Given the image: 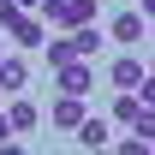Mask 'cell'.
Listing matches in <instances>:
<instances>
[{
	"mask_svg": "<svg viewBox=\"0 0 155 155\" xmlns=\"http://www.w3.org/2000/svg\"><path fill=\"white\" fill-rule=\"evenodd\" d=\"M143 78H149V72H143V60H137V54H119L114 66H107V84H114L119 96H137V84H143Z\"/></svg>",
	"mask_w": 155,
	"mask_h": 155,
	"instance_id": "6da1fadb",
	"label": "cell"
},
{
	"mask_svg": "<svg viewBox=\"0 0 155 155\" xmlns=\"http://www.w3.org/2000/svg\"><path fill=\"white\" fill-rule=\"evenodd\" d=\"M6 36L18 42V48H42V42H48V24H42L36 12H18V18L6 24Z\"/></svg>",
	"mask_w": 155,
	"mask_h": 155,
	"instance_id": "7a4b0ae2",
	"label": "cell"
},
{
	"mask_svg": "<svg viewBox=\"0 0 155 155\" xmlns=\"http://www.w3.org/2000/svg\"><path fill=\"white\" fill-rule=\"evenodd\" d=\"M107 36L125 42V48H137V42H149V18H143V12H119V18L107 24Z\"/></svg>",
	"mask_w": 155,
	"mask_h": 155,
	"instance_id": "3957f363",
	"label": "cell"
},
{
	"mask_svg": "<svg viewBox=\"0 0 155 155\" xmlns=\"http://www.w3.org/2000/svg\"><path fill=\"white\" fill-rule=\"evenodd\" d=\"M84 96H60L54 107H48V125H60V131H78V125H84Z\"/></svg>",
	"mask_w": 155,
	"mask_h": 155,
	"instance_id": "277c9868",
	"label": "cell"
},
{
	"mask_svg": "<svg viewBox=\"0 0 155 155\" xmlns=\"http://www.w3.org/2000/svg\"><path fill=\"white\" fill-rule=\"evenodd\" d=\"M90 84H96L90 60H72V66H60V96H90Z\"/></svg>",
	"mask_w": 155,
	"mask_h": 155,
	"instance_id": "5b68a950",
	"label": "cell"
},
{
	"mask_svg": "<svg viewBox=\"0 0 155 155\" xmlns=\"http://www.w3.org/2000/svg\"><path fill=\"white\" fill-rule=\"evenodd\" d=\"M78 143H84V149H107V143H114V119H84V125H78Z\"/></svg>",
	"mask_w": 155,
	"mask_h": 155,
	"instance_id": "8992f818",
	"label": "cell"
},
{
	"mask_svg": "<svg viewBox=\"0 0 155 155\" xmlns=\"http://www.w3.org/2000/svg\"><path fill=\"white\" fill-rule=\"evenodd\" d=\"M24 84H30V66H24L18 54H6L0 60V96H12V90H24Z\"/></svg>",
	"mask_w": 155,
	"mask_h": 155,
	"instance_id": "52a82bcc",
	"label": "cell"
},
{
	"mask_svg": "<svg viewBox=\"0 0 155 155\" xmlns=\"http://www.w3.org/2000/svg\"><path fill=\"white\" fill-rule=\"evenodd\" d=\"M6 119H12V131H36V125H42V107H36V101H12V107H6Z\"/></svg>",
	"mask_w": 155,
	"mask_h": 155,
	"instance_id": "ba28073f",
	"label": "cell"
},
{
	"mask_svg": "<svg viewBox=\"0 0 155 155\" xmlns=\"http://www.w3.org/2000/svg\"><path fill=\"white\" fill-rule=\"evenodd\" d=\"M66 42H72V54H78V60H96V48H101V42H107V36H101L96 24H84V30H72V36H66Z\"/></svg>",
	"mask_w": 155,
	"mask_h": 155,
	"instance_id": "9c48e42d",
	"label": "cell"
},
{
	"mask_svg": "<svg viewBox=\"0 0 155 155\" xmlns=\"http://www.w3.org/2000/svg\"><path fill=\"white\" fill-rule=\"evenodd\" d=\"M90 18H96V0H66V18H60V30H84Z\"/></svg>",
	"mask_w": 155,
	"mask_h": 155,
	"instance_id": "30bf717a",
	"label": "cell"
},
{
	"mask_svg": "<svg viewBox=\"0 0 155 155\" xmlns=\"http://www.w3.org/2000/svg\"><path fill=\"white\" fill-rule=\"evenodd\" d=\"M137 114H143V101H137V96H119V101H114V125H125V131H131Z\"/></svg>",
	"mask_w": 155,
	"mask_h": 155,
	"instance_id": "8fae6325",
	"label": "cell"
},
{
	"mask_svg": "<svg viewBox=\"0 0 155 155\" xmlns=\"http://www.w3.org/2000/svg\"><path fill=\"white\" fill-rule=\"evenodd\" d=\"M131 137H143V143H155V107H143V114L131 119Z\"/></svg>",
	"mask_w": 155,
	"mask_h": 155,
	"instance_id": "7c38bea8",
	"label": "cell"
},
{
	"mask_svg": "<svg viewBox=\"0 0 155 155\" xmlns=\"http://www.w3.org/2000/svg\"><path fill=\"white\" fill-rule=\"evenodd\" d=\"M114 155H155V149L143 143V137H119V143H114Z\"/></svg>",
	"mask_w": 155,
	"mask_h": 155,
	"instance_id": "4fadbf2b",
	"label": "cell"
},
{
	"mask_svg": "<svg viewBox=\"0 0 155 155\" xmlns=\"http://www.w3.org/2000/svg\"><path fill=\"white\" fill-rule=\"evenodd\" d=\"M137 101H143V107H155V78H143V84H137Z\"/></svg>",
	"mask_w": 155,
	"mask_h": 155,
	"instance_id": "5bb4252c",
	"label": "cell"
},
{
	"mask_svg": "<svg viewBox=\"0 0 155 155\" xmlns=\"http://www.w3.org/2000/svg\"><path fill=\"white\" fill-rule=\"evenodd\" d=\"M12 18H18V6H12V0H0V30H6Z\"/></svg>",
	"mask_w": 155,
	"mask_h": 155,
	"instance_id": "9a60e30c",
	"label": "cell"
},
{
	"mask_svg": "<svg viewBox=\"0 0 155 155\" xmlns=\"http://www.w3.org/2000/svg\"><path fill=\"white\" fill-rule=\"evenodd\" d=\"M12 137H18V131H12V119L0 114V143H12Z\"/></svg>",
	"mask_w": 155,
	"mask_h": 155,
	"instance_id": "2e32d148",
	"label": "cell"
},
{
	"mask_svg": "<svg viewBox=\"0 0 155 155\" xmlns=\"http://www.w3.org/2000/svg\"><path fill=\"white\" fill-rule=\"evenodd\" d=\"M0 155H24V143H18V137H12V143H0Z\"/></svg>",
	"mask_w": 155,
	"mask_h": 155,
	"instance_id": "e0dca14e",
	"label": "cell"
},
{
	"mask_svg": "<svg viewBox=\"0 0 155 155\" xmlns=\"http://www.w3.org/2000/svg\"><path fill=\"white\" fill-rule=\"evenodd\" d=\"M143 18H155V0H143Z\"/></svg>",
	"mask_w": 155,
	"mask_h": 155,
	"instance_id": "ac0fdd59",
	"label": "cell"
},
{
	"mask_svg": "<svg viewBox=\"0 0 155 155\" xmlns=\"http://www.w3.org/2000/svg\"><path fill=\"white\" fill-rule=\"evenodd\" d=\"M12 6H18V12H24V6H36V0H12Z\"/></svg>",
	"mask_w": 155,
	"mask_h": 155,
	"instance_id": "d6986e66",
	"label": "cell"
},
{
	"mask_svg": "<svg viewBox=\"0 0 155 155\" xmlns=\"http://www.w3.org/2000/svg\"><path fill=\"white\" fill-rule=\"evenodd\" d=\"M90 155H114V149H90Z\"/></svg>",
	"mask_w": 155,
	"mask_h": 155,
	"instance_id": "ffe728a7",
	"label": "cell"
},
{
	"mask_svg": "<svg viewBox=\"0 0 155 155\" xmlns=\"http://www.w3.org/2000/svg\"><path fill=\"white\" fill-rule=\"evenodd\" d=\"M149 78H155V60H149Z\"/></svg>",
	"mask_w": 155,
	"mask_h": 155,
	"instance_id": "44dd1931",
	"label": "cell"
},
{
	"mask_svg": "<svg viewBox=\"0 0 155 155\" xmlns=\"http://www.w3.org/2000/svg\"><path fill=\"white\" fill-rule=\"evenodd\" d=\"M149 36H155V18H149Z\"/></svg>",
	"mask_w": 155,
	"mask_h": 155,
	"instance_id": "7402d4cb",
	"label": "cell"
},
{
	"mask_svg": "<svg viewBox=\"0 0 155 155\" xmlns=\"http://www.w3.org/2000/svg\"><path fill=\"white\" fill-rule=\"evenodd\" d=\"M149 149H155V143H149Z\"/></svg>",
	"mask_w": 155,
	"mask_h": 155,
	"instance_id": "603a6c76",
	"label": "cell"
},
{
	"mask_svg": "<svg viewBox=\"0 0 155 155\" xmlns=\"http://www.w3.org/2000/svg\"><path fill=\"white\" fill-rule=\"evenodd\" d=\"M0 60H6V54H0Z\"/></svg>",
	"mask_w": 155,
	"mask_h": 155,
	"instance_id": "cb8c5ba5",
	"label": "cell"
}]
</instances>
